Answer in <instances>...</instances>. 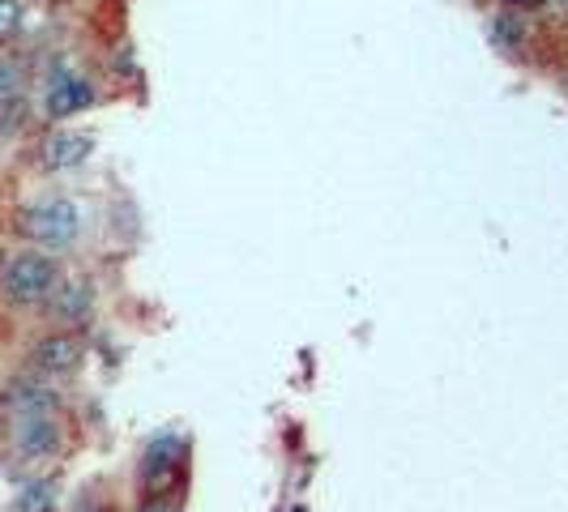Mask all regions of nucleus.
I'll return each instance as SVG.
<instances>
[{
    "label": "nucleus",
    "instance_id": "14",
    "mask_svg": "<svg viewBox=\"0 0 568 512\" xmlns=\"http://www.w3.org/2000/svg\"><path fill=\"white\" fill-rule=\"evenodd\" d=\"M138 512H180V504L171 495H163V491H154V495H145L142 504H138Z\"/></svg>",
    "mask_w": 568,
    "mask_h": 512
},
{
    "label": "nucleus",
    "instance_id": "6",
    "mask_svg": "<svg viewBox=\"0 0 568 512\" xmlns=\"http://www.w3.org/2000/svg\"><path fill=\"white\" fill-rule=\"evenodd\" d=\"M94 99H99V94H94V82H90V78L73 73V69H57L48 90H43V115H48V120H69V115H78V112H90Z\"/></svg>",
    "mask_w": 568,
    "mask_h": 512
},
{
    "label": "nucleus",
    "instance_id": "12",
    "mask_svg": "<svg viewBox=\"0 0 568 512\" xmlns=\"http://www.w3.org/2000/svg\"><path fill=\"white\" fill-rule=\"evenodd\" d=\"M27 27V4L22 0H0V39H13Z\"/></svg>",
    "mask_w": 568,
    "mask_h": 512
},
{
    "label": "nucleus",
    "instance_id": "13",
    "mask_svg": "<svg viewBox=\"0 0 568 512\" xmlns=\"http://www.w3.org/2000/svg\"><path fill=\"white\" fill-rule=\"evenodd\" d=\"M52 509V483H30L18 495V512H48Z\"/></svg>",
    "mask_w": 568,
    "mask_h": 512
},
{
    "label": "nucleus",
    "instance_id": "16",
    "mask_svg": "<svg viewBox=\"0 0 568 512\" xmlns=\"http://www.w3.org/2000/svg\"><path fill=\"white\" fill-rule=\"evenodd\" d=\"M556 4H565V9H568V0H556Z\"/></svg>",
    "mask_w": 568,
    "mask_h": 512
},
{
    "label": "nucleus",
    "instance_id": "8",
    "mask_svg": "<svg viewBox=\"0 0 568 512\" xmlns=\"http://www.w3.org/2000/svg\"><path fill=\"white\" fill-rule=\"evenodd\" d=\"M180 465H184V440H180L175 431H163L159 440H150V449H145V457H142L145 487L163 491L171 474H180Z\"/></svg>",
    "mask_w": 568,
    "mask_h": 512
},
{
    "label": "nucleus",
    "instance_id": "5",
    "mask_svg": "<svg viewBox=\"0 0 568 512\" xmlns=\"http://www.w3.org/2000/svg\"><path fill=\"white\" fill-rule=\"evenodd\" d=\"M0 406L13 414V419H30V414H57L60 410V393H57V380L48 376H18L4 385L0 393Z\"/></svg>",
    "mask_w": 568,
    "mask_h": 512
},
{
    "label": "nucleus",
    "instance_id": "17",
    "mask_svg": "<svg viewBox=\"0 0 568 512\" xmlns=\"http://www.w3.org/2000/svg\"><path fill=\"white\" fill-rule=\"evenodd\" d=\"M90 512H108V509H90Z\"/></svg>",
    "mask_w": 568,
    "mask_h": 512
},
{
    "label": "nucleus",
    "instance_id": "3",
    "mask_svg": "<svg viewBox=\"0 0 568 512\" xmlns=\"http://www.w3.org/2000/svg\"><path fill=\"white\" fill-rule=\"evenodd\" d=\"M27 359L34 376L60 380V376H73V371L82 368L85 341H82V334H73V329H52V334H43V338L30 346Z\"/></svg>",
    "mask_w": 568,
    "mask_h": 512
},
{
    "label": "nucleus",
    "instance_id": "4",
    "mask_svg": "<svg viewBox=\"0 0 568 512\" xmlns=\"http://www.w3.org/2000/svg\"><path fill=\"white\" fill-rule=\"evenodd\" d=\"M64 449V431H60L57 414H30V419H13V453L43 465Z\"/></svg>",
    "mask_w": 568,
    "mask_h": 512
},
{
    "label": "nucleus",
    "instance_id": "1",
    "mask_svg": "<svg viewBox=\"0 0 568 512\" xmlns=\"http://www.w3.org/2000/svg\"><path fill=\"white\" fill-rule=\"evenodd\" d=\"M60 283V265L43 248H22L0 265V299L9 308H43Z\"/></svg>",
    "mask_w": 568,
    "mask_h": 512
},
{
    "label": "nucleus",
    "instance_id": "15",
    "mask_svg": "<svg viewBox=\"0 0 568 512\" xmlns=\"http://www.w3.org/2000/svg\"><path fill=\"white\" fill-rule=\"evenodd\" d=\"M513 4H530V0H513Z\"/></svg>",
    "mask_w": 568,
    "mask_h": 512
},
{
    "label": "nucleus",
    "instance_id": "9",
    "mask_svg": "<svg viewBox=\"0 0 568 512\" xmlns=\"http://www.w3.org/2000/svg\"><path fill=\"white\" fill-rule=\"evenodd\" d=\"M90 150H94V137L90 133H73V129H60V133H52L48 142H43V167L48 171H73L82 167L85 158H90Z\"/></svg>",
    "mask_w": 568,
    "mask_h": 512
},
{
    "label": "nucleus",
    "instance_id": "11",
    "mask_svg": "<svg viewBox=\"0 0 568 512\" xmlns=\"http://www.w3.org/2000/svg\"><path fill=\"white\" fill-rule=\"evenodd\" d=\"M27 94V64L13 57H0V107L18 103Z\"/></svg>",
    "mask_w": 568,
    "mask_h": 512
},
{
    "label": "nucleus",
    "instance_id": "7",
    "mask_svg": "<svg viewBox=\"0 0 568 512\" xmlns=\"http://www.w3.org/2000/svg\"><path fill=\"white\" fill-rule=\"evenodd\" d=\"M43 308L57 325H82L94 313V283L90 278H60Z\"/></svg>",
    "mask_w": 568,
    "mask_h": 512
},
{
    "label": "nucleus",
    "instance_id": "10",
    "mask_svg": "<svg viewBox=\"0 0 568 512\" xmlns=\"http://www.w3.org/2000/svg\"><path fill=\"white\" fill-rule=\"evenodd\" d=\"M491 39L500 43V52H521L526 48V22L517 18V13H496L491 18Z\"/></svg>",
    "mask_w": 568,
    "mask_h": 512
},
{
    "label": "nucleus",
    "instance_id": "2",
    "mask_svg": "<svg viewBox=\"0 0 568 512\" xmlns=\"http://www.w3.org/2000/svg\"><path fill=\"white\" fill-rule=\"evenodd\" d=\"M18 235H27L34 248L43 253H60L69 244H78L82 235V209L69 197H48L34 201L18 214Z\"/></svg>",
    "mask_w": 568,
    "mask_h": 512
}]
</instances>
